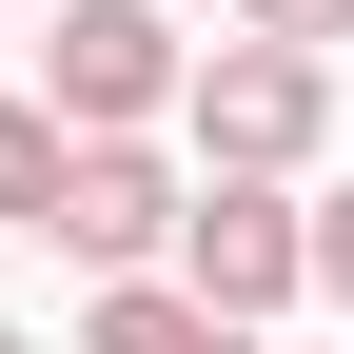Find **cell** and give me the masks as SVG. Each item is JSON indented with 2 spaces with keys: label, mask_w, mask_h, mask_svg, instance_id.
<instances>
[{
  "label": "cell",
  "mask_w": 354,
  "mask_h": 354,
  "mask_svg": "<svg viewBox=\"0 0 354 354\" xmlns=\"http://www.w3.org/2000/svg\"><path fill=\"white\" fill-rule=\"evenodd\" d=\"M177 138H197V177H315V138H335V59L216 20L197 59H177Z\"/></svg>",
  "instance_id": "6da1fadb"
},
{
  "label": "cell",
  "mask_w": 354,
  "mask_h": 354,
  "mask_svg": "<svg viewBox=\"0 0 354 354\" xmlns=\"http://www.w3.org/2000/svg\"><path fill=\"white\" fill-rule=\"evenodd\" d=\"M177 295H197V315H295V295H315V216H295V177H197V197H177V256H158Z\"/></svg>",
  "instance_id": "7a4b0ae2"
},
{
  "label": "cell",
  "mask_w": 354,
  "mask_h": 354,
  "mask_svg": "<svg viewBox=\"0 0 354 354\" xmlns=\"http://www.w3.org/2000/svg\"><path fill=\"white\" fill-rule=\"evenodd\" d=\"M177 59H197V39H177L158 0H59L39 118H59V138H158V118H177Z\"/></svg>",
  "instance_id": "3957f363"
},
{
  "label": "cell",
  "mask_w": 354,
  "mask_h": 354,
  "mask_svg": "<svg viewBox=\"0 0 354 354\" xmlns=\"http://www.w3.org/2000/svg\"><path fill=\"white\" fill-rule=\"evenodd\" d=\"M177 197H197V158H158V138H79L39 236H59L79 276H158V256H177Z\"/></svg>",
  "instance_id": "277c9868"
},
{
  "label": "cell",
  "mask_w": 354,
  "mask_h": 354,
  "mask_svg": "<svg viewBox=\"0 0 354 354\" xmlns=\"http://www.w3.org/2000/svg\"><path fill=\"white\" fill-rule=\"evenodd\" d=\"M79 354H256V335L197 315L177 276H99V295H79Z\"/></svg>",
  "instance_id": "5b68a950"
},
{
  "label": "cell",
  "mask_w": 354,
  "mask_h": 354,
  "mask_svg": "<svg viewBox=\"0 0 354 354\" xmlns=\"http://www.w3.org/2000/svg\"><path fill=\"white\" fill-rule=\"evenodd\" d=\"M59 118H39V99H0V236H39V216H59Z\"/></svg>",
  "instance_id": "8992f818"
},
{
  "label": "cell",
  "mask_w": 354,
  "mask_h": 354,
  "mask_svg": "<svg viewBox=\"0 0 354 354\" xmlns=\"http://www.w3.org/2000/svg\"><path fill=\"white\" fill-rule=\"evenodd\" d=\"M236 39H295V59H335V39H354V0H236Z\"/></svg>",
  "instance_id": "52a82bcc"
},
{
  "label": "cell",
  "mask_w": 354,
  "mask_h": 354,
  "mask_svg": "<svg viewBox=\"0 0 354 354\" xmlns=\"http://www.w3.org/2000/svg\"><path fill=\"white\" fill-rule=\"evenodd\" d=\"M295 216H315V295L354 315V177H335V197H295Z\"/></svg>",
  "instance_id": "ba28073f"
},
{
  "label": "cell",
  "mask_w": 354,
  "mask_h": 354,
  "mask_svg": "<svg viewBox=\"0 0 354 354\" xmlns=\"http://www.w3.org/2000/svg\"><path fill=\"white\" fill-rule=\"evenodd\" d=\"M0 354H39V335H20V315H0Z\"/></svg>",
  "instance_id": "9c48e42d"
}]
</instances>
